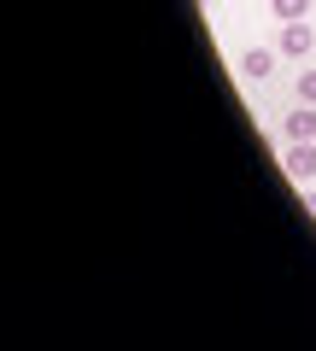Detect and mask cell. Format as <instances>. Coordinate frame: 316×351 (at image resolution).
<instances>
[{
  "label": "cell",
  "mask_w": 316,
  "mask_h": 351,
  "mask_svg": "<svg viewBox=\"0 0 316 351\" xmlns=\"http://www.w3.org/2000/svg\"><path fill=\"white\" fill-rule=\"evenodd\" d=\"M281 164H287V176L299 182V188H311V182H316V141H293Z\"/></svg>",
  "instance_id": "cell-1"
},
{
  "label": "cell",
  "mask_w": 316,
  "mask_h": 351,
  "mask_svg": "<svg viewBox=\"0 0 316 351\" xmlns=\"http://www.w3.org/2000/svg\"><path fill=\"white\" fill-rule=\"evenodd\" d=\"M281 53H287V59H311V53H316V29H311V18H299V24H281Z\"/></svg>",
  "instance_id": "cell-2"
},
{
  "label": "cell",
  "mask_w": 316,
  "mask_h": 351,
  "mask_svg": "<svg viewBox=\"0 0 316 351\" xmlns=\"http://www.w3.org/2000/svg\"><path fill=\"white\" fill-rule=\"evenodd\" d=\"M276 59H281V47H246L241 53V76H246V82H269Z\"/></svg>",
  "instance_id": "cell-3"
},
{
  "label": "cell",
  "mask_w": 316,
  "mask_h": 351,
  "mask_svg": "<svg viewBox=\"0 0 316 351\" xmlns=\"http://www.w3.org/2000/svg\"><path fill=\"white\" fill-rule=\"evenodd\" d=\"M287 141H316V106H299L287 117Z\"/></svg>",
  "instance_id": "cell-4"
},
{
  "label": "cell",
  "mask_w": 316,
  "mask_h": 351,
  "mask_svg": "<svg viewBox=\"0 0 316 351\" xmlns=\"http://www.w3.org/2000/svg\"><path fill=\"white\" fill-rule=\"evenodd\" d=\"M269 12L281 24H299V18H311V0H269Z\"/></svg>",
  "instance_id": "cell-5"
},
{
  "label": "cell",
  "mask_w": 316,
  "mask_h": 351,
  "mask_svg": "<svg viewBox=\"0 0 316 351\" xmlns=\"http://www.w3.org/2000/svg\"><path fill=\"white\" fill-rule=\"evenodd\" d=\"M299 106H316V71H299Z\"/></svg>",
  "instance_id": "cell-6"
},
{
  "label": "cell",
  "mask_w": 316,
  "mask_h": 351,
  "mask_svg": "<svg viewBox=\"0 0 316 351\" xmlns=\"http://www.w3.org/2000/svg\"><path fill=\"white\" fill-rule=\"evenodd\" d=\"M304 211H311V223H316V182L304 188Z\"/></svg>",
  "instance_id": "cell-7"
}]
</instances>
